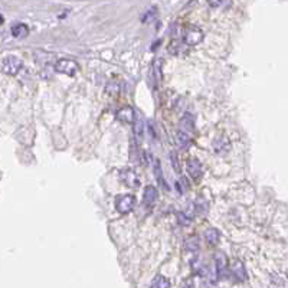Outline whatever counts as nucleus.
<instances>
[{
  "mask_svg": "<svg viewBox=\"0 0 288 288\" xmlns=\"http://www.w3.org/2000/svg\"><path fill=\"white\" fill-rule=\"evenodd\" d=\"M22 67H23V62L20 61V58L13 56V55L6 56V58L1 61V64H0V69H1V72H4L6 75H16V74L22 69Z\"/></svg>",
  "mask_w": 288,
  "mask_h": 288,
  "instance_id": "obj_1",
  "label": "nucleus"
},
{
  "mask_svg": "<svg viewBox=\"0 0 288 288\" xmlns=\"http://www.w3.org/2000/svg\"><path fill=\"white\" fill-rule=\"evenodd\" d=\"M203 41V32L196 26H189L183 32V42L186 46H196Z\"/></svg>",
  "mask_w": 288,
  "mask_h": 288,
  "instance_id": "obj_2",
  "label": "nucleus"
},
{
  "mask_svg": "<svg viewBox=\"0 0 288 288\" xmlns=\"http://www.w3.org/2000/svg\"><path fill=\"white\" fill-rule=\"evenodd\" d=\"M80 67L75 61H71V59H59L56 61L55 64V71L59 72V74H64V75H68V77H72L78 72Z\"/></svg>",
  "mask_w": 288,
  "mask_h": 288,
  "instance_id": "obj_3",
  "label": "nucleus"
},
{
  "mask_svg": "<svg viewBox=\"0 0 288 288\" xmlns=\"http://www.w3.org/2000/svg\"><path fill=\"white\" fill-rule=\"evenodd\" d=\"M136 207V198L133 195H121L116 199V209L120 213H128Z\"/></svg>",
  "mask_w": 288,
  "mask_h": 288,
  "instance_id": "obj_4",
  "label": "nucleus"
},
{
  "mask_svg": "<svg viewBox=\"0 0 288 288\" xmlns=\"http://www.w3.org/2000/svg\"><path fill=\"white\" fill-rule=\"evenodd\" d=\"M215 264H216L218 278H226L228 277V258L223 252H218L215 255Z\"/></svg>",
  "mask_w": 288,
  "mask_h": 288,
  "instance_id": "obj_5",
  "label": "nucleus"
},
{
  "mask_svg": "<svg viewBox=\"0 0 288 288\" xmlns=\"http://www.w3.org/2000/svg\"><path fill=\"white\" fill-rule=\"evenodd\" d=\"M120 177H121V180L124 182V185L128 186V187L137 189L140 186V177L137 176V173L133 169H125V170H123L121 174H120Z\"/></svg>",
  "mask_w": 288,
  "mask_h": 288,
  "instance_id": "obj_6",
  "label": "nucleus"
},
{
  "mask_svg": "<svg viewBox=\"0 0 288 288\" xmlns=\"http://www.w3.org/2000/svg\"><path fill=\"white\" fill-rule=\"evenodd\" d=\"M231 274L232 277L238 281V283H244L247 280V270H245V265L242 261L237 259L232 267H231Z\"/></svg>",
  "mask_w": 288,
  "mask_h": 288,
  "instance_id": "obj_7",
  "label": "nucleus"
},
{
  "mask_svg": "<svg viewBox=\"0 0 288 288\" xmlns=\"http://www.w3.org/2000/svg\"><path fill=\"white\" fill-rule=\"evenodd\" d=\"M143 199H144V205L149 206V207L156 205V202H157V199H159V192H157V189H156L154 186H147V187L144 189V196H143Z\"/></svg>",
  "mask_w": 288,
  "mask_h": 288,
  "instance_id": "obj_8",
  "label": "nucleus"
},
{
  "mask_svg": "<svg viewBox=\"0 0 288 288\" xmlns=\"http://www.w3.org/2000/svg\"><path fill=\"white\" fill-rule=\"evenodd\" d=\"M193 130H195V120L190 114H186L183 119H182V123H180V130L179 133L182 134H186V136H193Z\"/></svg>",
  "mask_w": 288,
  "mask_h": 288,
  "instance_id": "obj_9",
  "label": "nucleus"
},
{
  "mask_svg": "<svg viewBox=\"0 0 288 288\" xmlns=\"http://www.w3.org/2000/svg\"><path fill=\"white\" fill-rule=\"evenodd\" d=\"M187 173H189L195 180H199V179L202 177L203 170H202V165H201V162H199L198 159H190V160L187 162Z\"/></svg>",
  "mask_w": 288,
  "mask_h": 288,
  "instance_id": "obj_10",
  "label": "nucleus"
},
{
  "mask_svg": "<svg viewBox=\"0 0 288 288\" xmlns=\"http://www.w3.org/2000/svg\"><path fill=\"white\" fill-rule=\"evenodd\" d=\"M117 119L121 120L124 123H134L136 120V113L131 107H124L119 113H117Z\"/></svg>",
  "mask_w": 288,
  "mask_h": 288,
  "instance_id": "obj_11",
  "label": "nucleus"
},
{
  "mask_svg": "<svg viewBox=\"0 0 288 288\" xmlns=\"http://www.w3.org/2000/svg\"><path fill=\"white\" fill-rule=\"evenodd\" d=\"M213 149H215V152H216L218 154H225V153L229 150V141H228V138H225V137L218 138V140L213 143Z\"/></svg>",
  "mask_w": 288,
  "mask_h": 288,
  "instance_id": "obj_12",
  "label": "nucleus"
},
{
  "mask_svg": "<svg viewBox=\"0 0 288 288\" xmlns=\"http://www.w3.org/2000/svg\"><path fill=\"white\" fill-rule=\"evenodd\" d=\"M28 34H29V29H28V26L23 25V23H17V25H15V26L12 28V35H13L16 39L26 38Z\"/></svg>",
  "mask_w": 288,
  "mask_h": 288,
  "instance_id": "obj_13",
  "label": "nucleus"
},
{
  "mask_svg": "<svg viewBox=\"0 0 288 288\" xmlns=\"http://www.w3.org/2000/svg\"><path fill=\"white\" fill-rule=\"evenodd\" d=\"M205 237H206V241H207L210 245H218V244H219L220 234H219V231H218V229H215V228L207 229V231H206Z\"/></svg>",
  "mask_w": 288,
  "mask_h": 288,
  "instance_id": "obj_14",
  "label": "nucleus"
},
{
  "mask_svg": "<svg viewBox=\"0 0 288 288\" xmlns=\"http://www.w3.org/2000/svg\"><path fill=\"white\" fill-rule=\"evenodd\" d=\"M153 171H154V176H156V180H157V183H159L162 187H165L166 189L167 186H166V182L163 180V171H162V166H160V162H159V160H156Z\"/></svg>",
  "mask_w": 288,
  "mask_h": 288,
  "instance_id": "obj_15",
  "label": "nucleus"
},
{
  "mask_svg": "<svg viewBox=\"0 0 288 288\" xmlns=\"http://www.w3.org/2000/svg\"><path fill=\"white\" fill-rule=\"evenodd\" d=\"M150 288H170V281H169V278H166L163 275H157L154 278V281L152 283Z\"/></svg>",
  "mask_w": 288,
  "mask_h": 288,
  "instance_id": "obj_16",
  "label": "nucleus"
},
{
  "mask_svg": "<svg viewBox=\"0 0 288 288\" xmlns=\"http://www.w3.org/2000/svg\"><path fill=\"white\" fill-rule=\"evenodd\" d=\"M169 51H170V53H173V55H180L182 52H183V53L186 52L185 46H183L180 42H177V41H173L171 43H170Z\"/></svg>",
  "mask_w": 288,
  "mask_h": 288,
  "instance_id": "obj_17",
  "label": "nucleus"
},
{
  "mask_svg": "<svg viewBox=\"0 0 288 288\" xmlns=\"http://www.w3.org/2000/svg\"><path fill=\"white\" fill-rule=\"evenodd\" d=\"M207 3L215 9H226L231 6L232 0H207Z\"/></svg>",
  "mask_w": 288,
  "mask_h": 288,
  "instance_id": "obj_18",
  "label": "nucleus"
},
{
  "mask_svg": "<svg viewBox=\"0 0 288 288\" xmlns=\"http://www.w3.org/2000/svg\"><path fill=\"white\" fill-rule=\"evenodd\" d=\"M186 249L187 251H198L199 249V238L198 237H190L186 241Z\"/></svg>",
  "mask_w": 288,
  "mask_h": 288,
  "instance_id": "obj_19",
  "label": "nucleus"
},
{
  "mask_svg": "<svg viewBox=\"0 0 288 288\" xmlns=\"http://www.w3.org/2000/svg\"><path fill=\"white\" fill-rule=\"evenodd\" d=\"M133 124H134V134H136V138H137V140H141V137H143V124H141V120L136 117V120H134V123Z\"/></svg>",
  "mask_w": 288,
  "mask_h": 288,
  "instance_id": "obj_20",
  "label": "nucleus"
},
{
  "mask_svg": "<svg viewBox=\"0 0 288 288\" xmlns=\"http://www.w3.org/2000/svg\"><path fill=\"white\" fill-rule=\"evenodd\" d=\"M177 216H179V220H180L182 225H189V223H190V219H192V218H190V216H186L183 212H179Z\"/></svg>",
  "mask_w": 288,
  "mask_h": 288,
  "instance_id": "obj_21",
  "label": "nucleus"
},
{
  "mask_svg": "<svg viewBox=\"0 0 288 288\" xmlns=\"http://www.w3.org/2000/svg\"><path fill=\"white\" fill-rule=\"evenodd\" d=\"M171 162H173V169H174L176 171H180V166H179V160H177V157L174 159V154H171Z\"/></svg>",
  "mask_w": 288,
  "mask_h": 288,
  "instance_id": "obj_22",
  "label": "nucleus"
},
{
  "mask_svg": "<svg viewBox=\"0 0 288 288\" xmlns=\"http://www.w3.org/2000/svg\"><path fill=\"white\" fill-rule=\"evenodd\" d=\"M182 288H193V284H192V281H187V283L183 284V287Z\"/></svg>",
  "mask_w": 288,
  "mask_h": 288,
  "instance_id": "obj_23",
  "label": "nucleus"
},
{
  "mask_svg": "<svg viewBox=\"0 0 288 288\" xmlns=\"http://www.w3.org/2000/svg\"><path fill=\"white\" fill-rule=\"evenodd\" d=\"M3 22H4V19H3V16L0 15V25H3Z\"/></svg>",
  "mask_w": 288,
  "mask_h": 288,
  "instance_id": "obj_24",
  "label": "nucleus"
}]
</instances>
